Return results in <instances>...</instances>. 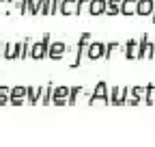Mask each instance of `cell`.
Here are the masks:
<instances>
[{
  "label": "cell",
  "mask_w": 155,
  "mask_h": 147,
  "mask_svg": "<svg viewBox=\"0 0 155 147\" xmlns=\"http://www.w3.org/2000/svg\"><path fill=\"white\" fill-rule=\"evenodd\" d=\"M116 50H119V52L123 50V46H121L119 41H110V43H106V52H104V59H106V61H110V59H112V54H114Z\"/></svg>",
  "instance_id": "obj_10"
},
{
  "label": "cell",
  "mask_w": 155,
  "mask_h": 147,
  "mask_svg": "<svg viewBox=\"0 0 155 147\" xmlns=\"http://www.w3.org/2000/svg\"><path fill=\"white\" fill-rule=\"evenodd\" d=\"M91 13L93 15L106 13V0H91Z\"/></svg>",
  "instance_id": "obj_11"
},
{
  "label": "cell",
  "mask_w": 155,
  "mask_h": 147,
  "mask_svg": "<svg viewBox=\"0 0 155 147\" xmlns=\"http://www.w3.org/2000/svg\"><path fill=\"white\" fill-rule=\"evenodd\" d=\"M136 59H155V43H151L149 35H142L138 39V52H136Z\"/></svg>",
  "instance_id": "obj_1"
},
{
  "label": "cell",
  "mask_w": 155,
  "mask_h": 147,
  "mask_svg": "<svg viewBox=\"0 0 155 147\" xmlns=\"http://www.w3.org/2000/svg\"><path fill=\"white\" fill-rule=\"evenodd\" d=\"M151 17H153V24H155V9H153V13H151Z\"/></svg>",
  "instance_id": "obj_15"
},
{
  "label": "cell",
  "mask_w": 155,
  "mask_h": 147,
  "mask_svg": "<svg viewBox=\"0 0 155 147\" xmlns=\"http://www.w3.org/2000/svg\"><path fill=\"white\" fill-rule=\"evenodd\" d=\"M127 95H129V87H114L108 95V104L114 106H125L127 104Z\"/></svg>",
  "instance_id": "obj_2"
},
{
  "label": "cell",
  "mask_w": 155,
  "mask_h": 147,
  "mask_svg": "<svg viewBox=\"0 0 155 147\" xmlns=\"http://www.w3.org/2000/svg\"><path fill=\"white\" fill-rule=\"evenodd\" d=\"M155 9V0H136V15L149 17Z\"/></svg>",
  "instance_id": "obj_4"
},
{
  "label": "cell",
  "mask_w": 155,
  "mask_h": 147,
  "mask_svg": "<svg viewBox=\"0 0 155 147\" xmlns=\"http://www.w3.org/2000/svg\"><path fill=\"white\" fill-rule=\"evenodd\" d=\"M63 9H65L63 13H71V9H73V0H67V2L63 5Z\"/></svg>",
  "instance_id": "obj_14"
},
{
  "label": "cell",
  "mask_w": 155,
  "mask_h": 147,
  "mask_svg": "<svg viewBox=\"0 0 155 147\" xmlns=\"http://www.w3.org/2000/svg\"><path fill=\"white\" fill-rule=\"evenodd\" d=\"M142 102L149 104V106H155V87H153V82L144 84V97H142Z\"/></svg>",
  "instance_id": "obj_9"
},
{
  "label": "cell",
  "mask_w": 155,
  "mask_h": 147,
  "mask_svg": "<svg viewBox=\"0 0 155 147\" xmlns=\"http://www.w3.org/2000/svg\"><path fill=\"white\" fill-rule=\"evenodd\" d=\"M108 95H110L108 84H106L104 80H99V82H97V87H95V93H93V97H91V104H95V102L108 104Z\"/></svg>",
  "instance_id": "obj_3"
},
{
  "label": "cell",
  "mask_w": 155,
  "mask_h": 147,
  "mask_svg": "<svg viewBox=\"0 0 155 147\" xmlns=\"http://www.w3.org/2000/svg\"><path fill=\"white\" fill-rule=\"evenodd\" d=\"M104 52H106V43H101V41H95V43H91L88 46V59H101L104 56Z\"/></svg>",
  "instance_id": "obj_7"
},
{
  "label": "cell",
  "mask_w": 155,
  "mask_h": 147,
  "mask_svg": "<svg viewBox=\"0 0 155 147\" xmlns=\"http://www.w3.org/2000/svg\"><path fill=\"white\" fill-rule=\"evenodd\" d=\"M119 13L125 15V17L136 15V0H121V9H119Z\"/></svg>",
  "instance_id": "obj_8"
},
{
  "label": "cell",
  "mask_w": 155,
  "mask_h": 147,
  "mask_svg": "<svg viewBox=\"0 0 155 147\" xmlns=\"http://www.w3.org/2000/svg\"><path fill=\"white\" fill-rule=\"evenodd\" d=\"M136 52H138V39H127L125 46H123V54H125V59L127 61H134L136 59Z\"/></svg>",
  "instance_id": "obj_6"
},
{
  "label": "cell",
  "mask_w": 155,
  "mask_h": 147,
  "mask_svg": "<svg viewBox=\"0 0 155 147\" xmlns=\"http://www.w3.org/2000/svg\"><path fill=\"white\" fill-rule=\"evenodd\" d=\"M119 9H121V0H108L106 2V13L108 15H119Z\"/></svg>",
  "instance_id": "obj_12"
},
{
  "label": "cell",
  "mask_w": 155,
  "mask_h": 147,
  "mask_svg": "<svg viewBox=\"0 0 155 147\" xmlns=\"http://www.w3.org/2000/svg\"><path fill=\"white\" fill-rule=\"evenodd\" d=\"M142 97H144V87H129V95H127L129 106H138Z\"/></svg>",
  "instance_id": "obj_5"
},
{
  "label": "cell",
  "mask_w": 155,
  "mask_h": 147,
  "mask_svg": "<svg viewBox=\"0 0 155 147\" xmlns=\"http://www.w3.org/2000/svg\"><path fill=\"white\" fill-rule=\"evenodd\" d=\"M88 39H91L88 35H84L82 39H80V48H78V63H80V56H82V52H84V48L88 46ZM78 63H75V65H78Z\"/></svg>",
  "instance_id": "obj_13"
}]
</instances>
